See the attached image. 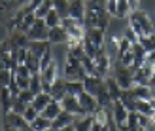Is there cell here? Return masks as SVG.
Returning <instances> with one entry per match:
<instances>
[{
    "mask_svg": "<svg viewBox=\"0 0 155 131\" xmlns=\"http://www.w3.org/2000/svg\"><path fill=\"white\" fill-rule=\"evenodd\" d=\"M51 101H53V99H51V95L48 93V91H40V93L34 97V101L30 103V105H32L38 112H42V110H44V109H45V106H48Z\"/></svg>",
    "mask_w": 155,
    "mask_h": 131,
    "instance_id": "21",
    "label": "cell"
},
{
    "mask_svg": "<svg viewBox=\"0 0 155 131\" xmlns=\"http://www.w3.org/2000/svg\"><path fill=\"white\" fill-rule=\"evenodd\" d=\"M51 63H53V55H51V48H49V50L42 55V59H40V72L44 71V68H48Z\"/></svg>",
    "mask_w": 155,
    "mask_h": 131,
    "instance_id": "36",
    "label": "cell"
},
{
    "mask_svg": "<svg viewBox=\"0 0 155 131\" xmlns=\"http://www.w3.org/2000/svg\"><path fill=\"white\" fill-rule=\"evenodd\" d=\"M40 76H42V88H44V91L49 93V88L53 86V82L59 78V65L53 61L48 68H44V71L40 72Z\"/></svg>",
    "mask_w": 155,
    "mask_h": 131,
    "instance_id": "9",
    "label": "cell"
},
{
    "mask_svg": "<svg viewBox=\"0 0 155 131\" xmlns=\"http://www.w3.org/2000/svg\"><path fill=\"white\" fill-rule=\"evenodd\" d=\"M83 88H85V91H89L91 95L97 97L100 91L106 89V78L104 76H85Z\"/></svg>",
    "mask_w": 155,
    "mask_h": 131,
    "instance_id": "6",
    "label": "cell"
},
{
    "mask_svg": "<svg viewBox=\"0 0 155 131\" xmlns=\"http://www.w3.org/2000/svg\"><path fill=\"white\" fill-rule=\"evenodd\" d=\"M87 8H106V0H85Z\"/></svg>",
    "mask_w": 155,
    "mask_h": 131,
    "instance_id": "40",
    "label": "cell"
},
{
    "mask_svg": "<svg viewBox=\"0 0 155 131\" xmlns=\"http://www.w3.org/2000/svg\"><path fill=\"white\" fill-rule=\"evenodd\" d=\"M78 99H80V105L83 106V110H85V114H93L97 109H98V101H97V97L95 95H91L89 91H81L80 95H78Z\"/></svg>",
    "mask_w": 155,
    "mask_h": 131,
    "instance_id": "10",
    "label": "cell"
},
{
    "mask_svg": "<svg viewBox=\"0 0 155 131\" xmlns=\"http://www.w3.org/2000/svg\"><path fill=\"white\" fill-rule=\"evenodd\" d=\"M83 89H85V88H83V82H81V80H70V82L66 80V91H68V93L80 95Z\"/></svg>",
    "mask_w": 155,
    "mask_h": 131,
    "instance_id": "29",
    "label": "cell"
},
{
    "mask_svg": "<svg viewBox=\"0 0 155 131\" xmlns=\"http://www.w3.org/2000/svg\"><path fill=\"white\" fill-rule=\"evenodd\" d=\"M30 127H32V131H45V129L53 127V122L48 120L45 116H42V114H38V118L34 122H30Z\"/></svg>",
    "mask_w": 155,
    "mask_h": 131,
    "instance_id": "23",
    "label": "cell"
},
{
    "mask_svg": "<svg viewBox=\"0 0 155 131\" xmlns=\"http://www.w3.org/2000/svg\"><path fill=\"white\" fill-rule=\"evenodd\" d=\"M123 38H127V40L130 42V44H136L138 40H140V38H138V34L134 33V30L133 29H130V25L125 29V33H123Z\"/></svg>",
    "mask_w": 155,
    "mask_h": 131,
    "instance_id": "38",
    "label": "cell"
},
{
    "mask_svg": "<svg viewBox=\"0 0 155 131\" xmlns=\"http://www.w3.org/2000/svg\"><path fill=\"white\" fill-rule=\"evenodd\" d=\"M129 110L127 106L121 103V99H115V101L112 103V116L115 120V124H117L119 127H127V120H129Z\"/></svg>",
    "mask_w": 155,
    "mask_h": 131,
    "instance_id": "7",
    "label": "cell"
},
{
    "mask_svg": "<svg viewBox=\"0 0 155 131\" xmlns=\"http://www.w3.org/2000/svg\"><path fill=\"white\" fill-rule=\"evenodd\" d=\"M51 10H53V4H51V0H44V2H42L40 6H38V8H36V12H34V13H36V17L44 19V17H45V15H48Z\"/></svg>",
    "mask_w": 155,
    "mask_h": 131,
    "instance_id": "32",
    "label": "cell"
},
{
    "mask_svg": "<svg viewBox=\"0 0 155 131\" xmlns=\"http://www.w3.org/2000/svg\"><path fill=\"white\" fill-rule=\"evenodd\" d=\"M85 68L81 65V59L72 55V53H66V65H64V78L70 82V80H85Z\"/></svg>",
    "mask_w": 155,
    "mask_h": 131,
    "instance_id": "3",
    "label": "cell"
},
{
    "mask_svg": "<svg viewBox=\"0 0 155 131\" xmlns=\"http://www.w3.org/2000/svg\"><path fill=\"white\" fill-rule=\"evenodd\" d=\"M45 131H57V129L55 127H49V129H45Z\"/></svg>",
    "mask_w": 155,
    "mask_h": 131,
    "instance_id": "44",
    "label": "cell"
},
{
    "mask_svg": "<svg viewBox=\"0 0 155 131\" xmlns=\"http://www.w3.org/2000/svg\"><path fill=\"white\" fill-rule=\"evenodd\" d=\"M38 114H40V112H38L32 105H28L27 109H25V112H23V118H25V120L28 122V124H30V122H34V120L38 118Z\"/></svg>",
    "mask_w": 155,
    "mask_h": 131,
    "instance_id": "35",
    "label": "cell"
},
{
    "mask_svg": "<svg viewBox=\"0 0 155 131\" xmlns=\"http://www.w3.org/2000/svg\"><path fill=\"white\" fill-rule=\"evenodd\" d=\"M34 97H36V95H34L30 89H23L21 93H19V99H23V101H25L27 105H30V103H32V101H34Z\"/></svg>",
    "mask_w": 155,
    "mask_h": 131,
    "instance_id": "39",
    "label": "cell"
},
{
    "mask_svg": "<svg viewBox=\"0 0 155 131\" xmlns=\"http://www.w3.org/2000/svg\"><path fill=\"white\" fill-rule=\"evenodd\" d=\"M129 23H130V29L138 34V38H146V36H151L155 30H153V23L150 19V15L142 12L140 8L138 10H133L129 15Z\"/></svg>",
    "mask_w": 155,
    "mask_h": 131,
    "instance_id": "1",
    "label": "cell"
},
{
    "mask_svg": "<svg viewBox=\"0 0 155 131\" xmlns=\"http://www.w3.org/2000/svg\"><path fill=\"white\" fill-rule=\"evenodd\" d=\"M138 2H140V0H129L130 10H138Z\"/></svg>",
    "mask_w": 155,
    "mask_h": 131,
    "instance_id": "43",
    "label": "cell"
},
{
    "mask_svg": "<svg viewBox=\"0 0 155 131\" xmlns=\"http://www.w3.org/2000/svg\"><path fill=\"white\" fill-rule=\"evenodd\" d=\"M44 21H45V25H48L49 29H53V27H59L61 23H63V17H61L55 10H51V12L44 17Z\"/></svg>",
    "mask_w": 155,
    "mask_h": 131,
    "instance_id": "27",
    "label": "cell"
},
{
    "mask_svg": "<svg viewBox=\"0 0 155 131\" xmlns=\"http://www.w3.org/2000/svg\"><path fill=\"white\" fill-rule=\"evenodd\" d=\"M48 34H49V27L45 25V21L36 17L34 25L30 27V30L27 33L28 40H48Z\"/></svg>",
    "mask_w": 155,
    "mask_h": 131,
    "instance_id": "8",
    "label": "cell"
},
{
    "mask_svg": "<svg viewBox=\"0 0 155 131\" xmlns=\"http://www.w3.org/2000/svg\"><path fill=\"white\" fill-rule=\"evenodd\" d=\"M106 126H100V124H97V122H95V124H93V127H91V131H102Z\"/></svg>",
    "mask_w": 155,
    "mask_h": 131,
    "instance_id": "42",
    "label": "cell"
},
{
    "mask_svg": "<svg viewBox=\"0 0 155 131\" xmlns=\"http://www.w3.org/2000/svg\"><path fill=\"white\" fill-rule=\"evenodd\" d=\"M28 89L32 91L34 95H38L40 91H44V88H42V76H40V72H36V74H32V76H30V86H28Z\"/></svg>",
    "mask_w": 155,
    "mask_h": 131,
    "instance_id": "28",
    "label": "cell"
},
{
    "mask_svg": "<svg viewBox=\"0 0 155 131\" xmlns=\"http://www.w3.org/2000/svg\"><path fill=\"white\" fill-rule=\"evenodd\" d=\"M85 12H87V6H85V0H70V8H68V15L74 19L83 21Z\"/></svg>",
    "mask_w": 155,
    "mask_h": 131,
    "instance_id": "14",
    "label": "cell"
},
{
    "mask_svg": "<svg viewBox=\"0 0 155 131\" xmlns=\"http://www.w3.org/2000/svg\"><path fill=\"white\" fill-rule=\"evenodd\" d=\"M61 112H63V105H61V101H55V99H53V101H51L48 106H45V109H44L40 114H42V116H45L48 120H51V122H53V120H55Z\"/></svg>",
    "mask_w": 155,
    "mask_h": 131,
    "instance_id": "17",
    "label": "cell"
},
{
    "mask_svg": "<svg viewBox=\"0 0 155 131\" xmlns=\"http://www.w3.org/2000/svg\"><path fill=\"white\" fill-rule=\"evenodd\" d=\"M12 103H13V95L10 88H0V106H2V114L12 110Z\"/></svg>",
    "mask_w": 155,
    "mask_h": 131,
    "instance_id": "18",
    "label": "cell"
},
{
    "mask_svg": "<svg viewBox=\"0 0 155 131\" xmlns=\"http://www.w3.org/2000/svg\"><path fill=\"white\" fill-rule=\"evenodd\" d=\"M130 93H133L138 101H151V88L150 86H138V84H134V86L130 88Z\"/></svg>",
    "mask_w": 155,
    "mask_h": 131,
    "instance_id": "19",
    "label": "cell"
},
{
    "mask_svg": "<svg viewBox=\"0 0 155 131\" xmlns=\"http://www.w3.org/2000/svg\"><path fill=\"white\" fill-rule=\"evenodd\" d=\"M68 93L66 91V78H59L53 82V86L49 88V95H51V99H55V101H63V97Z\"/></svg>",
    "mask_w": 155,
    "mask_h": 131,
    "instance_id": "13",
    "label": "cell"
},
{
    "mask_svg": "<svg viewBox=\"0 0 155 131\" xmlns=\"http://www.w3.org/2000/svg\"><path fill=\"white\" fill-rule=\"evenodd\" d=\"M106 88H108V91H110L112 101L119 99V97H121V93H123V89L119 88V84L115 82V78H106Z\"/></svg>",
    "mask_w": 155,
    "mask_h": 131,
    "instance_id": "25",
    "label": "cell"
},
{
    "mask_svg": "<svg viewBox=\"0 0 155 131\" xmlns=\"http://www.w3.org/2000/svg\"><path fill=\"white\" fill-rule=\"evenodd\" d=\"M110 17L112 15L108 13L106 8H87L85 17H83V25H85V29H102V30H106Z\"/></svg>",
    "mask_w": 155,
    "mask_h": 131,
    "instance_id": "2",
    "label": "cell"
},
{
    "mask_svg": "<svg viewBox=\"0 0 155 131\" xmlns=\"http://www.w3.org/2000/svg\"><path fill=\"white\" fill-rule=\"evenodd\" d=\"M27 48H28V51L32 53L34 57L42 59V55H44V53H45V51H48V50L51 48V44H49L48 40H30Z\"/></svg>",
    "mask_w": 155,
    "mask_h": 131,
    "instance_id": "15",
    "label": "cell"
},
{
    "mask_svg": "<svg viewBox=\"0 0 155 131\" xmlns=\"http://www.w3.org/2000/svg\"><path fill=\"white\" fill-rule=\"evenodd\" d=\"M61 105H63V110H68L70 114H74V116H87L83 110V106L80 105V99H78V95H72V93H66L63 97V101H61Z\"/></svg>",
    "mask_w": 155,
    "mask_h": 131,
    "instance_id": "5",
    "label": "cell"
},
{
    "mask_svg": "<svg viewBox=\"0 0 155 131\" xmlns=\"http://www.w3.org/2000/svg\"><path fill=\"white\" fill-rule=\"evenodd\" d=\"M85 40H89L91 44H95L97 48L104 46V30L102 29H85Z\"/></svg>",
    "mask_w": 155,
    "mask_h": 131,
    "instance_id": "16",
    "label": "cell"
},
{
    "mask_svg": "<svg viewBox=\"0 0 155 131\" xmlns=\"http://www.w3.org/2000/svg\"><path fill=\"white\" fill-rule=\"evenodd\" d=\"M136 112L151 118L155 110H153V106H151V103H150V101H138V103H136Z\"/></svg>",
    "mask_w": 155,
    "mask_h": 131,
    "instance_id": "30",
    "label": "cell"
},
{
    "mask_svg": "<svg viewBox=\"0 0 155 131\" xmlns=\"http://www.w3.org/2000/svg\"><path fill=\"white\" fill-rule=\"evenodd\" d=\"M130 4H129V0H117V6H115V17H119V19H125L130 15Z\"/></svg>",
    "mask_w": 155,
    "mask_h": 131,
    "instance_id": "24",
    "label": "cell"
},
{
    "mask_svg": "<svg viewBox=\"0 0 155 131\" xmlns=\"http://www.w3.org/2000/svg\"><path fill=\"white\" fill-rule=\"evenodd\" d=\"M95 65H97V71H98V76H108L110 72V57L104 48H100L97 57H95Z\"/></svg>",
    "mask_w": 155,
    "mask_h": 131,
    "instance_id": "12",
    "label": "cell"
},
{
    "mask_svg": "<svg viewBox=\"0 0 155 131\" xmlns=\"http://www.w3.org/2000/svg\"><path fill=\"white\" fill-rule=\"evenodd\" d=\"M76 118H78V116L70 114L68 110H63L55 120H53V127H55V129H61V127H64V126H68V124H74Z\"/></svg>",
    "mask_w": 155,
    "mask_h": 131,
    "instance_id": "20",
    "label": "cell"
},
{
    "mask_svg": "<svg viewBox=\"0 0 155 131\" xmlns=\"http://www.w3.org/2000/svg\"><path fill=\"white\" fill-rule=\"evenodd\" d=\"M140 44L146 48V51H151L155 50V33L151 36H146V38H140Z\"/></svg>",
    "mask_w": 155,
    "mask_h": 131,
    "instance_id": "37",
    "label": "cell"
},
{
    "mask_svg": "<svg viewBox=\"0 0 155 131\" xmlns=\"http://www.w3.org/2000/svg\"><path fill=\"white\" fill-rule=\"evenodd\" d=\"M95 120H93V114H87V116H80L76 118L74 126H76V131H91Z\"/></svg>",
    "mask_w": 155,
    "mask_h": 131,
    "instance_id": "22",
    "label": "cell"
},
{
    "mask_svg": "<svg viewBox=\"0 0 155 131\" xmlns=\"http://www.w3.org/2000/svg\"><path fill=\"white\" fill-rule=\"evenodd\" d=\"M25 65L28 67V71L32 72V74L40 72V59H38V57H34V55H32L30 51H28V55H27V61H25Z\"/></svg>",
    "mask_w": 155,
    "mask_h": 131,
    "instance_id": "31",
    "label": "cell"
},
{
    "mask_svg": "<svg viewBox=\"0 0 155 131\" xmlns=\"http://www.w3.org/2000/svg\"><path fill=\"white\" fill-rule=\"evenodd\" d=\"M114 78H115V82L119 84L121 89H130L134 86V68L133 67H123L121 63H117Z\"/></svg>",
    "mask_w": 155,
    "mask_h": 131,
    "instance_id": "4",
    "label": "cell"
},
{
    "mask_svg": "<svg viewBox=\"0 0 155 131\" xmlns=\"http://www.w3.org/2000/svg\"><path fill=\"white\" fill-rule=\"evenodd\" d=\"M12 78H13V72L6 71V68H0V88H8Z\"/></svg>",
    "mask_w": 155,
    "mask_h": 131,
    "instance_id": "34",
    "label": "cell"
},
{
    "mask_svg": "<svg viewBox=\"0 0 155 131\" xmlns=\"http://www.w3.org/2000/svg\"><path fill=\"white\" fill-rule=\"evenodd\" d=\"M27 103L23 101V99H19V97H13V103H12V112H15V114H21L23 116V112H25V109H27Z\"/></svg>",
    "mask_w": 155,
    "mask_h": 131,
    "instance_id": "33",
    "label": "cell"
},
{
    "mask_svg": "<svg viewBox=\"0 0 155 131\" xmlns=\"http://www.w3.org/2000/svg\"><path fill=\"white\" fill-rule=\"evenodd\" d=\"M68 38H70L68 36V30L63 25L49 29V34H48V42L49 44H68Z\"/></svg>",
    "mask_w": 155,
    "mask_h": 131,
    "instance_id": "11",
    "label": "cell"
},
{
    "mask_svg": "<svg viewBox=\"0 0 155 131\" xmlns=\"http://www.w3.org/2000/svg\"><path fill=\"white\" fill-rule=\"evenodd\" d=\"M57 131H76V126H74V124H68V126L61 127V129H57Z\"/></svg>",
    "mask_w": 155,
    "mask_h": 131,
    "instance_id": "41",
    "label": "cell"
},
{
    "mask_svg": "<svg viewBox=\"0 0 155 131\" xmlns=\"http://www.w3.org/2000/svg\"><path fill=\"white\" fill-rule=\"evenodd\" d=\"M53 10H55L61 17H68V8H70V0H51Z\"/></svg>",
    "mask_w": 155,
    "mask_h": 131,
    "instance_id": "26",
    "label": "cell"
}]
</instances>
